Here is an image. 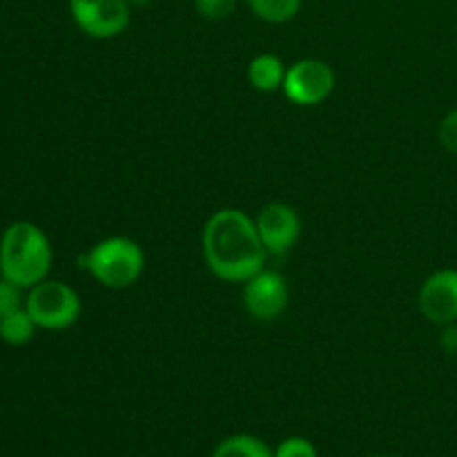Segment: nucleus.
<instances>
[{"instance_id": "obj_1", "label": "nucleus", "mask_w": 457, "mask_h": 457, "mask_svg": "<svg viewBox=\"0 0 457 457\" xmlns=\"http://www.w3.org/2000/svg\"><path fill=\"white\" fill-rule=\"evenodd\" d=\"M201 245L210 272L228 284H245L266 268V259L270 257L254 219L239 208L217 210L205 221Z\"/></svg>"}, {"instance_id": "obj_2", "label": "nucleus", "mask_w": 457, "mask_h": 457, "mask_svg": "<svg viewBox=\"0 0 457 457\" xmlns=\"http://www.w3.org/2000/svg\"><path fill=\"white\" fill-rule=\"evenodd\" d=\"M52 244L31 221H16L0 237V277L21 288H34L52 270Z\"/></svg>"}, {"instance_id": "obj_3", "label": "nucleus", "mask_w": 457, "mask_h": 457, "mask_svg": "<svg viewBox=\"0 0 457 457\" xmlns=\"http://www.w3.org/2000/svg\"><path fill=\"white\" fill-rule=\"evenodd\" d=\"M83 268L105 288L123 290L141 279L145 253L129 237H107L85 254Z\"/></svg>"}, {"instance_id": "obj_4", "label": "nucleus", "mask_w": 457, "mask_h": 457, "mask_svg": "<svg viewBox=\"0 0 457 457\" xmlns=\"http://www.w3.org/2000/svg\"><path fill=\"white\" fill-rule=\"evenodd\" d=\"M25 308L43 330H65L79 321L83 303L79 293L62 281H40L25 297Z\"/></svg>"}, {"instance_id": "obj_5", "label": "nucleus", "mask_w": 457, "mask_h": 457, "mask_svg": "<svg viewBox=\"0 0 457 457\" xmlns=\"http://www.w3.org/2000/svg\"><path fill=\"white\" fill-rule=\"evenodd\" d=\"M281 89L295 105H320L333 94L335 71L328 62L320 61V58H302L286 70Z\"/></svg>"}, {"instance_id": "obj_6", "label": "nucleus", "mask_w": 457, "mask_h": 457, "mask_svg": "<svg viewBox=\"0 0 457 457\" xmlns=\"http://www.w3.org/2000/svg\"><path fill=\"white\" fill-rule=\"evenodd\" d=\"M129 4L125 0H70V13L83 34L110 40L129 25Z\"/></svg>"}, {"instance_id": "obj_7", "label": "nucleus", "mask_w": 457, "mask_h": 457, "mask_svg": "<svg viewBox=\"0 0 457 457\" xmlns=\"http://www.w3.org/2000/svg\"><path fill=\"white\" fill-rule=\"evenodd\" d=\"M254 223H257V232L262 237L263 248L272 257H281V254L290 253L299 241V237H302V217H299L293 205L281 204V201L263 205Z\"/></svg>"}, {"instance_id": "obj_8", "label": "nucleus", "mask_w": 457, "mask_h": 457, "mask_svg": "<svg viewBox=\"0 0 457 457\" xmlns=\"http://www.w3.org/2000/svg\"><path fill=\"white\" fill-rule=\"evenodd\" d=\"M288 284L277 270L263 268L244 284V308L257 321H275L288 306Z\"/></svg>"}, {"instance_id": "obj_9", "label": "nucleus", "mask_w": 457, "mask_h": 457, "mask_svg": "<svg viewBox=\"0 0 457 457\" xmlns=\"http://www.w3.org/2000/svg\"><path fill=\"white\" fill-rule=\"evenodd\" d=\"M420 312L437 326L457 321V270L445 268L428 277L418 295Z\"/></svg>"}, {"instance_id": "obj_10", "label": "nucleus", "mask_w": 457, "mask_h": 457, "mask_svg": "<svg viewBox=\"0 0 457 457\" xmlns=\"http://www.w3.org/2000/svg\"><path fill=\"white\" fill-rule=\"evenodd\" d=\"M286 70L288 67L284 65V61L277 54H259V56L250 61L248 80L257 92L272 94L284 85Z\"/></svg>"}, {"instance_id": "obj_11", "label": "nucleus", "mask_w": 457, "mask_h": 457, "mask_svg": "<svg viewBox=\"0 0 457 457\" xmlns=\"http://www.w3.org/2000/svg\"><path fill=\"white\" fill-rule=\"evenodd\" d=\"M212 457H275V451L257 436L237 433L226 437L212 451Z\"/></svg>"}, {"instance_id": "obj_12", "label": "nucleus", "mask_w": 457, "mask_h": 457, "mask_svg": "<svg viewBox=\"0 0 457 457\" xmlns=\"http://www.w3.org/2000/svg\"><path fill=\"white\" fill-rule=\"evenodd\" d=\"M36 321L31 320V315L27 312V308L12 312V315L3 317L0 320V339L9 346H25L34 339L36 333Z\"/></svg>"}, {"instance_id": "obj_13", "label": "nucleus", "mask_w": 457, "mask_h": 457, "mask_svg": "<svg viewBox=\"0 0 457 457\" xmlns=\"http://www.w3.org/2000/svg\"><path fill=\"white\" fill-rule=\"evenodd\" d=\"M303 0H248L254 16L270 25H284L297 18Z\"/></svg>"}, {"instance_id": "obj_14", "label": "nucleus", "mask_w": 457, "mask_h": 457, "mask_svg": "<svg viewBox=\"0 0 457 457\" xmlns=\"http://www.w3.org/2000/svg\"><path fill=\"white\" fill-rule=\"evenodd\" d=\"M22 290L25 288H21V286H16L13 281L0 277V320L12 315V312L21 311V308H25Z\"/></svg>"}, {"instance_id": "obj_15", "label": "nucleus", "mask_w": 457, "mask_h": 457, "mask_svg": "<svg viewBox=\"0 0 457 457\" xmlns=\"http://www.w3.org/2000/svg\"><path fill=\"white\" fill-rule=\"evenodd\" d=\"M195 9L205 21H223L237 9V0H195Z\"/></svg>"}, {"instance_id": "obj_16", "label": "nucleus", "mask_w": 457, "mask_h": 457, "mask_svg": "<svg viewBox=\"0 0 457 457\" xmlns=\"http://www.w3.org/2000/svg\"><path fill=\"white\" fill-rule=\"evenodd\" d=\"M275 457H320L315 445L306 437H286L279 446H277Z\"/></svg>"}, {"instance_id": "obj_17", "label": "nucleus", "mask_w": 457, "mask_h": 457, "mask_svg": "<svg viewBox=\"0 0 457 457\" xmlns=\"http://www.w3.org/2000/svg\"><path fill=\"white\" fill-rule=\"evenodd\" d=\"M437 137H440V143L446 147V150L457 154V107L442 119L440 129H437Z\"/></svg>"}, {"instance_id": "obj_18", "label": "nucleus", "mask_w": 457, "mask_h": 457, "mask_svg": "<svg viewBox=\"0 0 457 457\" xmlns=\"http://www.w3.org/2000/svg\"><path fill=\"white\" fill-rule=\"evenodd\" d=\"M440 346L445 348L449 355L457 357V321L445 326V330H442V337H440Z\"/></svg>"}, {"instance_id": "obj_19", "label": "nucleus", "mask_w": 457, "mask_h": 457, "mask_svg": "<svg viewBox=\"0 0 457 457\" xmlns=\"http://www.w3.org/2000/svg\"><path fill=\"white\" fill-rule=\"evenodd\" d=\"M125 3H128L129 7H147V4H152V0H125Z\"/></svg>"}, {"instance_id": "obj_20", "label": "nucleus", "mask_w": 457, "mask_h": 457, "mask_svg": "<svg viewBox=\"0 0 457 457\" xmlns=\"http://www.w3.org/2000/svg\"><path fill=\"white\" fill-rule=\"evenodd\" d=\"M375 457H393V455H375Z\"/></svg>"}]
</instances>
